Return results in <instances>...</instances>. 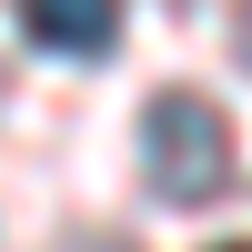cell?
Instances as JSON below:
<instances>
[{
    "label": "cell",
    "instance_id": "3957f363",
    "mask_svg": "<svg viewBox=\"0 0 252 252\" xmlns=\"http://www.w3.org/2000/svg\"><path fill=\"white\" fill-rule=\"evenodd\" d=\"M232 61H242V71H252V0H242V10H232Z\"/></svg>",
    "mask_w": 252,
    "mask_h": 252
},
{
    "label": "cell",
    "instance_id": "6da1fadb",
    "mask_svg": "<svg viewBox=\"0 0 252 252\" xmlns=\"http://www.w3.org/2000/svg\"><path fill=\"white\" fill-rule=\"evenodd\" d=\"M141 172H152L161 202H222L232 182V131L202 91H152L141 111Z\"/></svg>",
    "mask_w": 252,
    "mask_h": 252
},
{
    "label": "cell",
    "instance_id": "5b68a950",
    "mask_svg": "<svg viewBox=\"0 0 252 252\" xmlns=\"http://www.w3.org/2000/svg\"><path fill=\"white\" fill-rule=\"evenodd\" d=\"M222 252H252V242H222Z\"/></svg>",
    "mask_w": 252,
    "mask_h": 252
},
{
    "label": "cell",
    "instance_id": "7a4b0ae2",
    "mask_svg": "<svg viewBox=\"0 0 252 252\" xmlns=\"http://www.w3.org/2000/svg\"><path fill=\"white\" fill-rule=\"evenodd\" d=\"M20 31L61 61H111L121 40V0H20Z\"/></svg>",
    "mask_w": 252,
    "mask_h": 252
},
{
    "label": "cell",
    "instance_id": "277c9868",
    "mask_svg": "<svg viewBox=\"0 0 252 252\" xmlns=\"http://www.w3.org/2000/svg\"><path fill=\"white\" fill-rule=\"evenodd\" d=\"M161 10H192V0H161Z\"/></svg>",
    "mask_w": 252,
    "mask_h": 252
}]
</instances>
